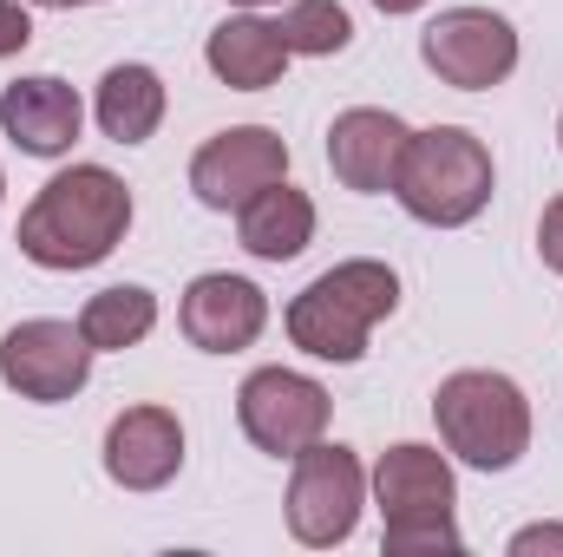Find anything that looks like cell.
<instances>
[{
    "instance_id": "obj_24",
    "label": "cell",
    "mask_w": 563,
    "mask_h": 557,
    "mask_svg": "<svg viewBox=\"0 0 563 557\" xmlns=\"http://www.w3.org/2000/svg\"><path fill=\"white\" fill-rule=\"evenodd\" d=\"M380 13H413V7H426V0H374Z\"/></svg>"
},
{
    "instance_id": "obj_16",
    "label": "cell",
    "mask_w": 563,
    "mask_h": 557,
    "mask_svg": "<svg viewBox=\"0 0 563 557\" xmlns=\"http://www.w3.org/2000/svg\"><path fill=\"white\" fill-rule=\"evenodd\" d=\"M236 230H243V250H250L256 263H295V256L308 250V237H314V204H308V190H295V184L282 177V184L256 190V197L236 210Z\"/></svg>"
},
{
    "instance_id": "obj_27",
    "label": "cell",
    "mask_w": 563,
    "mask_h": 557,
    "mask_svg": "<svg viewBox=\"0 0 563 557\" xmlns=\"http://www.w3.org/2000/svg\"><path fill=\"white\" fill-rule=\"evenodd\" d=\"M558 139H563V125H558Z\"/></svg>"
},
{
    "instance_id": "obj_11",
    "label": "cell",
    "mask_w": 563,
    "mask_h": 557,
    "mask_svg": "<svg viewBox=\"0 0 563 557\" xmlns=\"http://www.w3.org/2000/svg\"><path fill=\"white\" fill-rule=\"evenodd\" d=\"M407 139H413V132H407L394 112L354 106V112H341V119L328 125V164H334V177H341L347 190L380 197V190H394V177H400Z\"/></svg>"
},
{
    "instance_id": "obj_7",
    "label": "cell",
    "mask_w": 563,
    "mask_h": 557,
    "mask_svg": "<svg viewBox=\"0 0 563 557\" xmlns=\"http://www.w3.org/2000/svg\"><path fill=\"white\" fill-rule=\"evenodd\" d=\"M0 381L20 401L59 407L92 381V341L79 335V321H20L0 335Z\"/></svg>"
},
{
    "instance_id": "obj_28",
    "label": "cell",
    "mask_w": 563,
    "mask_h": 557,
    "mask_svg": "<svg viewBox=\"0 0 563 557\" xmlns=\"http://www.w3.org/2000/svg\"><path fill=\"white\" fill-rule=\"evenodd\" d=\"M0 190H7V184H0Z\"/></svg>"
},
{
    "instance_id": "obj_14",
    "label": "cell",
    "mask_w": 563,
    "mask_h": 557,
    "mask_svg": "<svg viewBox=\"0 0 563 557\" xmlns=\"http://www.w3.org/2000/svg\"><path fill=\"white\" fill-rule=\"evenodd\" d=\"M374 499H380V518H452L459 505V485H452V466L445 452L432 446H387L380 466H374Z\"/></svg>"
},
{
    "instance_id": "obj_20",
    "label": "cell",
    "mask_w": 563,
    "mask_h": 557,
    "mask_svg": "<svg viewBox=\"0 0 563 557\" xmlns=\"http://www.w3.org/2000/svg\"><path fill=\"white\" fill-rule=\"evenodd\" d=\"M387 551L394 557L459 551V525H452V518H394V525H387Z\"/></svg>"
},
{
    "instance_id": "obj_26",
    "label": "cell",
    "mask_w": 563,
    "mask_h": 557,
    "mask_svg": "<svg viewBox=\"0 0 563 557\" xmlns=\"http://www.w3.org/2000/svg\"><path fill=\"white\" fill-rule=\"evenodd\" d=\"M236 7H269V0H236Z\"/></svg>"
},
{
    "instance_id": "obj_9",
    "label": "cell",
    "mask_w": 563,
    "mask_h": 557,
    "mask_svg": "<svg viewBox=\"0 0 563 557\" xmlns=\"http://www.w3.org/2000/svg\"><path fill=\"white\" fill-rule=\"evenodd\" d=\"M288 177V144L269 125H230L190 157V190L210 210H243L256 190Z\"/></svg>"
},
{
    "instance_id": "obj_21",
    "label": "cell",
    "mask_w": 563,
    "mask_h": 557,
    "mask_svg": "<svg viewBox=\"0 0 563 557\" xmlns=\"http://www.w3.org/2000/svg\"><path fill=\"white\" fill-rule=\"evenodd\" d=\"M538 256H544V270L563 276V197H551L544 217H538Z\"/></svg>"
},
{
    "instance_id": "obj_15",
    "label": "cell",
    "mask_w": 563,
    "mask_h": 557,
    "mask_svg": "<svg viewBox=\"0 0 563 557\" xmlns=\"http://www.w3.org/2000/svg\"><path fill=\"white\" fill-rule=\"evenodd\" d=\"M203 59H210V73H217L230 92H263V86H276V79H282L288 46H282V26H276V20L236 13V20H223V26L210 33Z\"/></svg>"
},
{
    "instance_id": "obj_25",
    "label": "cell",
    "mask_w": 563,
    "mask_h": 557,
    "mask_svg": "<svg viewBox=\"0 0 563 557\" xmlns=\"http://www.w3.org/2000/svg\"><path fill=\"white\" fill-rule=\"evenodd\" d=\"M33 7H92V0H33Z\"/></svg>"
},
{
    "instance_id": "obj_18",
    "label": "cell",
    "mask_w": 563,
    "mask_h": 557,
    "mask_svg": "<svg viewBox=\"0 0 563 557\" xmlns=\"http://www.w3.org/2000/svg\"><path fill=\"white\" fill-rule=\"evenodd\" d=\"M151 328H157V295H151V288H139V282L99 288V295L79 308V335L92 341V354H119V348H139Z\"/></svg>"
},
{
    "instance_id": "obj_8",
    "label": "cell",
    "mask_w": 563,
    "mask_h": 557,
    "mask_svg": "<svg viewBox=\"0 0 563 557\" xmlns=\"http://www.w3.org/2000/svg\"><path fill=\"white\" fill-rule=\"evenodd\" d=\"M236 419L263 452L295 459L328 433V387L295 374V368H256L236 394Z\"/></svg>"
},
{
    "instance_id": "obj_3",
    "label": "cell",
    "mask_w": 563,
    "mask_h": 557,
    "mask_svg": "<svg viewBox=\"0 0 563 557\" xmlns=\"http://www.w3.org/2000/svg\"><path fill=\"white\" fill-rule=\"evenodd\" d=\"M432 419L445 452H459L478 472H511L531 452V401L511 374H492V368L445 374L432 394Z\"/></svg>"
},
{
    "instance_id": "obj_4",
    "label": "cell",
    "mask_w": 563,
    "mask_h": 557,
    "mask_svg": "<svg viewBox=\"0 0 563 557\" xmlns=\"http://www.w3.org/2000/svg\"><path fill=\"white\" fill-rule=\"evenodd\" d=\"M394 197L407 204V217H420L432 230H459L492 204V151L472 139L465 125H432L407 139Z\"/></svg>"
},
{
    "instance_id": "obj_1",
    "label": "cell",
    "mask_w": 563,
    "mask_h": 557,
    "mask_svg": "<svg viewBox=\"0 0 563 557\" xmlns=\"http://www.w3.org/2000/svg\"><path fill=\"white\" fill-rule=\"evenodd\" d=\"M132 230V190L106 164L59 171L20 217V256L40 270H92Z\"/></svg>"
},
{
    "instance_id": "obj_12",
    "label": "cell",
    "mask_w": 563,
    "mask_h": 557,
    "mask_svg": "<svg viewBox=\"0 0 563 557\" xmlns=\"http://www.w3.org/2000/svg\"><path fill=\"white\" fill-rule=\"evenodd\" d=\"M184 466V426L170 407H125L106 426V472L125 492H157Z\"/></svg>"
},
{
    "instance_id": "obj_23",
    "label": "cell",
    "mask_w": 563,
    "mask_h": 557,
    "mask_svg": "<svg viewBox=\"0 0 563 557\" xmlns=\"http://www.w3.org/2000/svg\"><path fill=\"white\" fill-rule=\"evenodd\" d=\"M531 551H563V525H525L511 538V557H531Z\"/></svg>"
},
{
    "instance_id": "obj_5",
    "label": "cell",
    "mask_w": 563,
    "mask_h": 557,
    "mask_svg": "<svg viewBox=\"0 0 563 557\" xmlns=\"http://www.w3.org/2000/svg\"><path fill=\"white\" fill-rule=\"evenodd\" d=\"M361 505H367V472L347 446H328L314 439L308 452H295V479H288V532L314 551L354 538L361 525Z\"/></svg>"
},
{
    "instance_id": "obj_19",
    "label": "cell",
    "mask_w": 563,
    "mask_h": 557,
    "mask_svg": "<svg viewBox=\"0 0 563 557\" xmlns=\"http://www.w3.org/2000/svg\"><path fill=\"white\" fill-rule=\"evenodd\" d=\"M276 26H282V46L288 53H308V59L347 53V40H354V20H347L341 0H295Z\"/></svg>"
},
{
    "instance_id": "obj_6",
    "label": "cell",
    "mask_w": 563,
    "mask_h": 557,
    "mask_svg": "<svg viewBox=\"0 0 563 557\" xmlns=\"http://www.w3.org/2000/svg\"><path fill=\"white\" fill-rule=\"evenodd\" d=\"M420 59L459 92H485L505 86L518 66V33L505 13L492 7H445L432 26L420 33Z\"/></svg>"
},
{
    "instance_id": "obj_13",
    "label": "cell",
    "mask_w": 563,
    "mask_h": 557,
    "mask_svg": "<svg viewBox=\"0 0 563 557\" xmlns=\"http://www.w3.org/2000/svg\"><path fill=\"white\" fill-rule=\"evenodd\" d=\"M86 125V106L66 79L53 73H33V79H13L0 92V132L20 144L26 157H66L73 139Z\"/></svg>"
},
{
    "instance_id": "obj_22",
    "label": "cell",
    "mask_w": 563,
    "mask_h": 557,
    "mask_svg": "<svg viewBox=\"0 0 563 557\" xmlns=\"http://www.w3.org/2000/svg\"><path fill=\"white\" fill-rule=\"evenodd\" d=\"M26 40H33V20H26V7H20V0H0V59L26 53Z\"/></svg>"
},
{
    "instance_id": "obj_10",
    "label": "cell",
    "mask_w": 563,
    "mask_h": 557,
    "mask_svg": "<svg viewBox=\"0 0 563 557\" xmlns=\"http://www.w3.org/2000/svg\"><path fill=\"white\" fill-rule=\"evenodd\" d=\"M177 321H184L190 348H203V354H243V348L263 335L269 302H263V288H256L250 276L217 270V276H197L190 288H184Z\"/></svg>"
},
{
    "instance_id": "obj_17",
    "label": "cell",
    "mask_w": 563,
    "mask_h": 557,
    "mask_svg": "<svg viewBox=\"0 0 563 557\" xmlns=\"http://www.w3.org/2000/svg\"><path fill=\"white\" fill-rule=\"evenodd\" d=\"M92 112H99V132L112 144H144L157 132V119H164V79L151 66H112L99 79Z\"/></svg>"
},
{
    "instance_id": "obj_2",
    "label": "cell",
    "mask_w": 563,
    "mask_h": 557,
    "mask_svg": "<svg viewBox=\"0 0 563 557\" xmlns=\"http://www.w3.org/2000/svg\"><path fill=\"white\" fill-rule=\"evenodd\" d=\"M400 308V276L374 256L334 263L328 276H314L295 302H288V341L314 361H361L367 335Z\"/></svg>"
}]
</instances>
